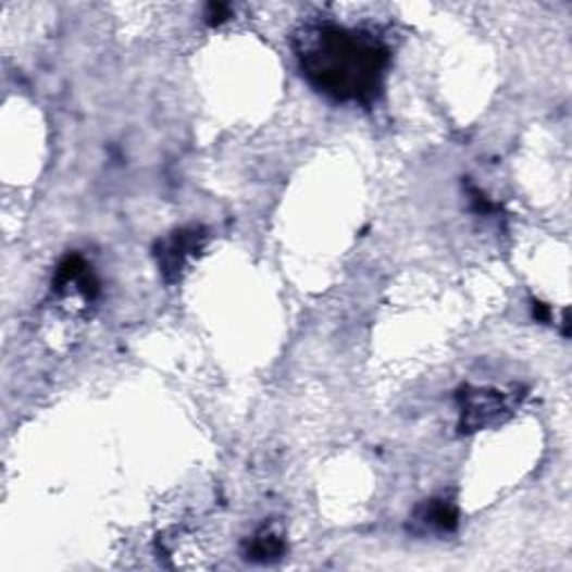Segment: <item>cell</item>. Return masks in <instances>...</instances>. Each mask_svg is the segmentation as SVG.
Returning a JSON list of instances; mask_svg holds the SVG:
<instances>
[{"label":"cell","instance_id":"obj_6","mask_svg":"<svg viewBox=\"0 0 572 572\" xmlns=\"http://www.w3.org/2000/svg\"><path fill=\"white\" fill-rule=\"evenodd\" d=\"M286 552V542L271 525H262L258 533L244 546V557L256 563H269L282 559Z\"/></svg>","mask_w":572,"mask_h":572},{"label":"cell","instance_id":"obj_4","mask_svg":"<svg viewBox=\"0 0 572 572\" xmlns=\"http://www.w3.org/2000/svg\"><path fill=\"white\" fill-rule=\"evenodd\" d=\"M52 289L59 296H80L86 302H95L99 296V279L92 273V266L78 253L67 256L57 266Z\"/></svg>","mask_w":572,"mask_h":572},{"label":"cell","instance_id":"obj_5","mask_svg":"<svg viewBox=\"0 0 572 572\" xmlns=\"http://www.w3.org/2000/svg\"><path fill=\"white\" fill-rule=\"evenodd\" d=\"M414 523L419 533L449 535L459 527V508L452 499L434 497L414 510Z\"/></svg>","mask_w":572,"mask_h":572},{"label":"cell","instance_id":"obj_2","mask_svg":"<svg viewBox=\"0 0 572 572\" xmlns=\"http://www.w3.org/2000/svg\"><path fill=\"white\" fill-rule=\"evenodd\" d=\"M457 402L461 414L459 430L463 434H474L503 423L512 414L517 396L489 387H463L457 394Z\"/></svg>","mask_w":572,"mask_h":572},{"label":"cell","instance_id":"obj_7","mask_svg":"<svg viewBox=\"0 0 572 572\" xmlns=\"http://www.w3.org/2000/svg\"><path fill=\"white\" fill-rule=\"evenodd\" d=\"M203 18H207V23L211 27H217V25H222V23H226L231 18V5H226V3H209Z\"/></svg>","mask_w":572,"mask_h":572},{"label":"cell","instance_id":"obj_8","mask_svg":"<svg viewBox=\"0 0 572 572\" xmlns=\"http://www.w3.org/2000/svg\"><path fill=\"white\" fill-rule=\"evenodd\" d=\"M533 315L539 322H548L550 320V307L544 302H533Z\"/></svg>","mask_w":572,"mask_h":572},{"label":"cell","instance_id":"obj_3","mask_svg":"<svg viewBox=\"0 0 572 572\" xmlns=\"http://www.w3.org/2000/svg\"><path fill=\"white\" fill-rule=\"evenodd\" d=\"M209 241V231L203 226H184L166 237H161L154 244V260L159 266V273L166 282H177L182 273L186 271L188 262L195 260Z\"/></svg>","mask_w":572,"mask_h":572},{"label":"cell","instance_id":"obj_1","mask_svg":"<svg viewBox=\"0 0 572 572\" xmlns=\"http://www.w3.org/2000/svg\"><path fill=\"white\" fill-rule=\"evenodd\" d=\"M307 84L340 103H374L385 86L391 54L374 34L336 23L307 25L294 40Z\"/></svg>","mask_w":572,"mask_h":572}]
</instances>
